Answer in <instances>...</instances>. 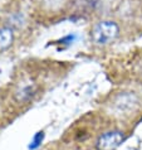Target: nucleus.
<instances>
[{"instance_id": "obj_3", "label": "nucleus", "mask_w": 142, "mask_h": 150, "mask_svg": "<svg viewBox=\"0 0 142 150\" xmlns=\"http://www.w3.org/2000/svg\"><path fill=\"white\" fill-rule=\"evenodd\" d=\"M14 40V32L13 29L9 27L1 28L0 29V52L5 51L6 48H9L13 44Z\"/></svg>"}, {"instance_id": "obj_6", "label": "nucleus", "mask_w": 142, "mask_h": 150, "mask_svg": "<svg viewBox=\"0 0 142 150\" xmlns=\"http://www.w3.org/2000/svg\"><path fill=\"white\" fill-rule=\"evenodd\" d=\"M77 39V35L76 34H69V35H67L64 37L63 39H60V44H72L74 40Z\"/></svg>"}, {"instance_id": "obj_1", "label": "nucleus", "mask_w": 142, "mask_h": 150, "mask_svg": "<svg viewBox=\"0 0 142 150\" xmlns=\"http://www.w3.org/2000/svg\"><path fill=\"white\" fill-rule=\"evenodd\" d=\"M120 34L118 24L112 20H101L94 24L91 30V39L97 45H106L112 43Z\"/></svg>"}, {"instance_id": "obj_4", "label": "nucleus", "mask_w": 142, "mask_h": 150, "mask_svg": "<svg viewBox=\"0 0 142 150\" xmlns=\"http://www.w3.org/2000/svg\"><path fill=\"white\" fill-rule=\"evenodd\" d=\"M44 131H38L37 134L32 137L30 140V144H29V150H37L38 148L41 146V144H43L44 141Z\"/></svg>"}, {"instance_id": "obj_2", "label": "nucleus", "mask_w": 142, "mask_h": 150, "mask_svg": "<svg viewBox=\"0 0 142 150\" xmlns=\"http://www.w3.org/2000/svg\"><path fill=\"white\" fill-rule=\"evenodd\" d=\"M126 140V134L121 130H110L98 136L96 150H117Z\"/></svg>"}, {"instance_id": "obj_5", "label": "nucleus", "mask_w": 142, "mask_h": 150, "mask_svg": "<svg viewBox=\"0 0 142 150\" xmlns=\"http://www.w3.org/2000/svg\"><path fill=\"white\" fill-rule=\"evenodd\" d=\"M34 92H35V90H34V87H33V86H25L19 92L20 100H22V101H27V100L32 98L33 96H34Z\"/></svg>"}]
</instances>
